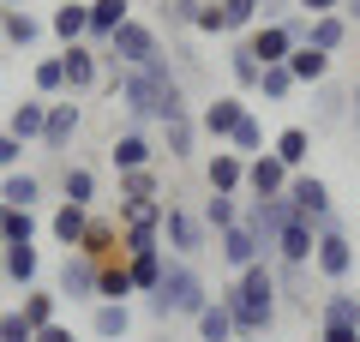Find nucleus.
<instances>
[{
  "mask_svg": "<svg viewBox=\"0 0 360 342\" xmlns=\"http://www.w3.org/2000/svg\"><path fill=\"white\" fill-rule=\"evenodd\" d=\"M0 204L37 210V204H42V175H30V168H13V175H0Z\"/></svg>",
  "mask_w": 360,
  "mask_h": 342,
  "instance_id": "7c9ffc66",
  "label": "nucleus"
},
{
  "mask_svg": "<svg viewBox=\"0 0 360 342\" xmlns=\"http://www.w3.org/2000/svg\"><path fill=\"white\" fill-rule=\"evenodd\" d=\"M162 151H168V163H193L198 156V114L162 120Z\"/></svg>",
  "mask_w": 360,
  "mask_h": 342,
  "instance_id": "c85d7f7f",
  "label": "nucleus"
},
{
  "mask_svg": "<svg viewBox=\"0 0 360 342\" xmlns=\"http://www.w3.org/2000/svg\"><path fill=\"white\" fill-rule=\"evenodd\" d=\"M60 61H66V96H90V90L103 84V72H108V61H103L96 42H72V49H60Z\"/></svg>",
  "mask_w": 360,
  "mask_h": 342,
  "instance_id": "6e6552de",
  "label": "nucleus"
},
{
  "mask_svg": "<svg viewBox=\"0 0 360 342\" xmlns=\"http://www.w3.org/2000/svg\"><path fill=\"white\" fill-rule=\"evenodd\" d=\"M84 228H90V210H84V204H54V210H49V241L54 246H66V253H72V246H84Z\"/></svg>",
  "mask_w": 360,
  "mask_h": 342,
  "instance_id": "6ab92c4d",
  "label": "nucleus"
},
{
  "mask_svg": "<svg viewBox=\"0 0 360 342\" xmlns=\"http://www.w3.org/2000/svg\"><path fill=\"white\" fill-rule=\"evenodd\" d=\"M193 324H198V342H234V312H229L222 300H210Z\"/></svg>",
  "mask_w": 360,
  "mask_h": 342,
  "instance_id": "ea45409f",
  "label": "nucleus"
},
{
  "mask_svg": "<svg viewBox=\"0 0 360 342\" xmlns=\"http://www.w3.org/2000/svg\"><path fill=\"white\" fill-rule=\"evenodd\" d=\"M193 13H198V0H162V25L168 30H193Z\"/></svg>",
  "mask_w": 360,
  "mask_h": 342,
  "instance_id": "09e8293b",
  "label": "nucleus"
},
{
  "mask_svg": "<svg viewBox=\"0 0 360 342\" xmlns=\"http://www.w3.org/2000/svg\"><path fill=\"white\" fill-rule=\"evenodd\" d=\"M240 120H246V96H240V90H222L217 102H205V108H198V132H205V139H217V144H229Z\"/></svg>",
  "mask_w": 360,
  "mask_h": 342,
  "instance_id": "9d476101",
  "label": "nucleus"
},
{
  "mask_svg": "<svg viewBox=\"0 0 360 342\" xmlns=\"http://www.w3.org/2000/svg\"><path fill=\"white\" fill-rule=\"evenodd\" d=\"M205 186L229 192V198H246V156L229 151V144H217V151L205 156Z\"/></svg>",
  "mask_w": 360,
  "mask_h": 342,
  "instance_id": "9b49d317",
  "label": "nucleus"
},
{
  "mask_svg": "<svg viewBox=\"0 0 360 342\" xmlns=\"http://www.w3.org/2000/svg\"><path fill=\"white\" fill-rule=\"evenodd\" d=\"M0 342H37V330L25 324V312H18V306H6V312H0Z\"/></svg>",
  "mask_w": 360,
  "mask_h": 342,
  "instance_id": "de8ad7c7",
  "label": "nucleus"
},
{
  "mask_svg": "<svg viewBox=\"0 0 360 342\" xmlns=\"http://www.w3.org/2000/svg\"><path fill=\"white\" fill-rule=\"evenodd\" d=\"M115 198H168V192H162V175H156V168H127L120 186H115Z\"/></svg>",
  "mask_w": 360,
  "mask_h": 342,
  "instance_id": "a19ab883",
  "label": "nucleus"
},
{
  "mask_svg": "<svg viewBox=\"0 0 360 342\" xmlns=\"http://www.w3.org/2000/svg\"><path fill=\"white\" fill-rule=\"evenodd\" d=\"M49 37L60 42V49H72V42L90 37V0H60L49 13Z\"/></svg>",
  "mask_w": 360,
  "mask_h": 342,
  "instance_id": "a211bd4d",
  "label": "nucleus"
},
{
  "mask_svg": "<svg viewBox=\"0 0 360 342\" xmlns=\"http://www.w3.org/2000/svg\"><path fill=\"white\" fill-rule=\"evenodd\" d=\"M295 78H288V66H264V78H258V96H264V102H288V96H295Z\"/></svg>",
  "mask_w": 360,
  "mask_h": 342,
  "instance_id": "49530a36",
  "label": "nucleus"
},
{
  "mask_svg": "<svg viewBox=\"0 0 360 342\" xmlns=\"http://www.w3.org/2000/svg\"><path fill=\"white\" fill-rule=\"evenodd\" d=\"M193 37H229L222 0H198V13H193Z\"/></svg>",
  "mask_w": 360,
  "mask_h": 342,
  "instance_id": "a18cd8bd",
  "label": "nucleus"
},
{
  "mask_svg": "<svg viewBox=\"0 0 360 342\" xmlns=\"http://www.w3.org/2000/svg\"><path fill=\"white\" fill-rule=\"evenodd\" d=\"M348 132H360V78L348 84Z\"/></svg>",
  "mask_w": 360,
  "mask_h": 342,
  "instance_id": "603ef678",
  "label": "nucleus"
},
{
  "mask_svg": "<svg viewBox=\"0 0 360 342\" xmlns=\"http://www.w3.org/2000/svg\"><path fill=\"white\" fill-rule=\"evenodd\" d=\"M229 151H240V156H258V151H270V144H264V120H258L252 108H246V120H240V127H234Z\"/></svg>",
  "mask_w": 360,
  "mask_h": 342,
  "instance_id": "37998d69",
  "label": "nucleus"
},
{
  "mask_svg": "<svg viewBox=\"0 0 360 342\" xmlns=\"http://www.w3.org/2000/svg\"><path fill=\"white\" fill-rule=\"evenodd\" d=\"M60 198L96 210V168H90V163H66L60 168Z\"/></svg>",
  "mask_w": 360,
  "mask_h": 342,
  "instance_id": "2f4dec72",
  "label": "nucleus"
},
{
  "mask_svg": "<svg viewBox=\"0 0 360 342\" xmlns=\"http://www.w3.org/2000/svg\"><path fill=\"white\" fill-rule=\"evenodd\" d=\"M162 342H168V336H162Z\"/></svg>",
  "mask_w": 360,
  "mask_h": 342,
  "instance_id": "052dcab7",
  "label": "nucleus"
},
{
  "mask_svg": "<svg viewBox=\"0 0 360 342\" xmlns=\"http://www.w3.org/2000/svg\"><path fill=\"white\" fill-rule=\"evenodd\" d=\"M96 277H103V265L72 246V253L60 258V270H54V294H60V300H90L96 306Z\"/></svg>",
  "mask_w": 360,
  "mask_h": 342,
  "instance_id": "0eeeda50",
  "label": "nucleus"
},
{
  "mask_svg": "<svg viewBox=\"0 0 360 342\" xmlns=\"http://www.w3.org/2000/svg\"><path fill=\"white\" fill-rule=\"evenodd\" d=\"M0 13H6V6H0Z\"/></svg>",
  "mask_w": 360,
  "mask_h": 342,
  "instance_id": "13d9d810",
  "label": "nucleus"
},
{
  "mask_svg": "<svg viewBox=\"0 0 360 342\" xmlns=\"http://www.w3.org/2000/svg\"><path fill=\"white\" fill-rule=\"evenodd\" d=\"M127 18H132V0H90V37H84V42L108 49V37H115Z\"/></svg>",
  "mask_w": 360,
  "mask_h": 342,
  "instance_id": "393cba45",
  "label": "nucleus"
},
{
  "mask_svg": "<svg viewBox=\"0 0 360 342\" xmlns=\"http://www.w3.org/2000/svg\"><path fill=\"white\" fill-rule=\"evenodd\" d=\"M205 306H210V289H205V277H198L186 258H168L156 294H144V312H150L156 324H168V318H198Z\"/></svg>",
  "mask_w": 360,
  "mask_h": 342,
  "instance_id": "f03ea898",
  "label": "nucleus"
},
{
  "mask_svg": "<svg viewBox=\"0 0 360 342\" xmlns=\"http://www.w3.org/2000/svg\"><path fill=\"white\" fill-rule=\"evenodd\" d=\"M37 342H78V336L66 324H49V330H37Z\"/></svg>",
  "mask_w": 360,
  "mask_h": 342,
  "instance_id": "5fc2aeb1",
  "label": "nucleus"
},
{
  "mask_svg": "<svg viewBox=\"0 0 360 342\" xmlns=\"http://www.w3.org/2000/svg\"><path fill=\"white\" fill-rule=\"evenodd\" d=\"M222 61H229V78H234V90H240V96H258V78H264V66H258V54L246 49V37H234Z\"/></svg>",
  "mask_w": 360,
  "mask_h": 342,
  "instance_id": "cd10ccee",
  "label": "nucleus"
},
{
  "mask_svg": "<svg viewBox=\"0 0 360 342\" xmlns=\"http://www.w3.org/2000/svg\"><path fill=\"white\" fill-rule=\"evenodd\" d=\"M348 37H354V25H348L342 13H319V18H307V42H312V49H324V54H342Z\"/></svg>",
  "mask_w": 360,
  "mask_h": 342,
  "instance_id": "bb28decb",
  "label": "nucleus"
},
{
  "mask_svg": "<svg viewBox=\"0 0 360 342\" xmlns=\"http://www.w3.org/2000/svg\"><path fill=\"white\" fill-rule=\"evenodd\" d=\"M162 246H168L174 258H186V265H193V258L210 246V228H205V216L168 198V210H162Z\"/></svg>",
  "mask_w": 360,
  "mask_h": 342,
  "instance_id": "7ed1b4c3",
  "label": "nucleus"
},
{
  "mask_svg": "<svg viewBox=\"0 0 360 342\" xmlns=\"http://www.w3.org/2000/svg\"><path fill=\"white\" fill-rule=\"evenodd\" d=\"M288 204H295V216H307V222H336V204H330V180L324 175H312V168H300L295 180H288V192H283Z\"/></svg>",
  "mask_w": 360,
  "mask_h": 342,
  "instance_id": "423d86ee",
  "label": "nucleus"
},
{
  "mask_svg": "<svg viewBox=\"0 0 360 342\" xmlns=\"http://www.w3.org/2000/svg\"><path fill=\"white\" fill-rule=\"evenodd\" d=\"M342 18H348V25H360V0H342Z\"/></svg>",
  "mask_w": 360,
  "mask_h": 342,
  "instance_id": "6e6d98bb",
  "label": "nucleus"
},
{
  "mask_svg": "<svg viewBox=\"0 0 360 342\" xmlns=\"http://www.w3.org/2000/svg\"><path fill=\"white\" fill-rule=\"evenodd\" d=\"M42 127H49V96H18L6 114V132L18 144H42Z\"/></svg>",
  "mask_w": 360,
  "mask_h": 342,
  "instance_id": "f3484780",
  "label": "nucleus"
},
{
  "mask_svg": "<svg viewBox=\"0 0 360 342\" xmlns=\"http://www.w3.org/2000/svg\"><path fill=\"white\" fill-rule=\"evenodd\" d=\"M78 127H84V108H78V96H54V102H49V127H42V151L60 156L66 144L78 139Z\"/></svg>",
  "mask_w": 360,
  "mask_h": 342,
  "instance_id": "f8f14e48",
  "label": "nucleus"
},
{
  "mask_svg": "<svg viewBox=\"0 0 360 342\" xmlns=\"http://www.w3.org/2000/svg\"><path fill=\"white\" fill-rule=\"evenodd\" d=\"M25 151H30V144H18L13 132L0 127V175H13V168H25Z\"/></svg>",
  "mask_w": 360,
  "mask_h": 342,
  "instance_id": "8fccbe9b",
  "label": "nucleus"
},
{
  "mask_svg": "<svg viewBox=\"0 0 360 342\" xmlns=\"http://www.w3.org/2000/svg\"><path fill=\"white\" fill-rule=\"evenodd\" d=\"M319 342H360V330H330V324H319Z\"/></svg>",
  "mask_w": 360,
  "mask_h": 342,
  "instance_id": "864d4df0",
  "label": "nucleus"
},
{
  "mask_svg": "<svg viewBox=\"0 0 360 342\" xmlns=\"http://www.w3.org/2000/svg\"><path fill=\"white\" fill-rule=\"evenodd\" d=\"M312 270H319L330 289L354 277V241H348V228H342V222H324V228H319V246H312Z\"/></svg>",
  "mask_w": 360,
  "mask_h": 342,
  "instance_id": "39448f33",
  "label": "nucleus"
},
{
  "mask_svg": "<svg viewBox=\"0 0 360 342\" xmlns=\"http://www.w3.org/2000/svg\"><path fill=\"white\" fill-rule=\"evenodd\" d=\"M78 253H90L96 265H103V258H120V222L90 210V228H84V246H78Z\"/></svg>",
  "mask_w": 360,
  "mask_h": 342,
  "instance_id": "c756f323",
  "label": "nucleus"
},
{
  "mask_svg": "<svg viewBox=\"0 0 360 342\" xmlns=\"http://www.w3.org/2000/svg\"><path fill=\"white\" fill-rule=\"evenodd\" d=\"M312 246H319V222H307V216H288L283 234H276V265H312Z\"/></svg>",
  "mask_w": 360,
  "mask_h": 342,
  "instance_id": "4468645a",
  "label": "nucleus"
},
{
  "mask_svg": "<svg viewBox=\"0 0 360 342\" xmlns=\"http://www.w3.org/2000/svg\"><path fill=\"white\" fill-rule=\"evenodd\" d=\"M162 270H168V253H162V246H150V253H127V277H132V289H139V294H156Z\"/></svg>",
  "mask_w": 360,
  "mask_h": 342,
  "instance_id": "f704fd0d",
  "label": "nucleus"
},
{
  "mask_svg": "<svg viewBox=\"0 0 360 342\" xmlns=\"http://www.w3.org/2000/svg\"><path fill=\"white\" fill-rule=\"evenodd\" d=\"M217 258L234 270V277H240L246 265H258V258H270V253L252 241V228H240V222H234V228H222V234H217Z\"/></svg>",
  "mask_w": 360,
  "mask_h": 342,
  "instance_id": "dca6fc26",
  "label": "nucleus"
},
{
  "mask_svg": "<svg viewBox=\"0 0 360 342\" xmlns=\"http://www.w3.org/2000/svg\"><path fill=\"white\" fill-rule=\"evenodd\" d=\"M42 18L30 13V6H6V13H0V49H18V54H30L42 42Z\"/></svg>",
  "mask_w": 360,
  "mask_h": 342,
  "instance_id": "2eb2a0df",
  "label": "nucleus"
},
{
  "mask_svg": "<svg viewBox=\"0 0 360 342\" xmlns=\"http://www.w3.org/2000/svg\"><path fill=\"white\" fill-rule=\"evenodd\" d=\"M270 156H276L288 175H300V168H307V156H312V127H283L276 139H270Z\"/></svg>",
  "mask_w": 360,
  "mask_h": 342,
  "instance_id": "a878e982",
  "label": "nucleus"
},
{
  "mask_svg": "<svg viewBox=\"0 0 360 342\" xmlns=\"http://www.w3.org/2000/svg\"><path fill=\"white\" fill-rule=\"evenodd\" d=\"M132 277H127V258H103V277H96V300H132Z\"/></svg>",
  "mask_w": 360,
  "mask_h": 342,
  "instance_id": "e433bc0d",
  "label": "nucleus"
},
{
  "mask_svg": "<svg viewBox=\"0 0 360 342\" xmlns=\"http://www.w3.org/2000/svg\"><path fill=\"white\" fill-rule=\"evenodd\" d=\"M150 246H162V228H156V222H127V228H120V258H127V253H150ZM162 253H168V246H162Z\"/></svg>",
  "mask_w": 360,
  "mask_h": 342,
  "instance_id": "79ce46f5",
  "label": "nucleus"
},
{
  "mask_svg": "<svg viewBox=\"0 0 360 342\" xmlns=\"http://www.w3.org/2000/svg\"><path fill=\"white\" fill-rule=\"evenodd\" d=\"M90 336H96V342H127L132 336V300H96V312H90Z\"/></svg>",
  "mask_w": 360,
  "mask_h": 342,
  "instance_id": "aec40b11",
  "label": "nucleus"
},
{
  "mask_svg": "<svg viewBox=\"0 0 360 342\" xmlns=\"http://www.w3.org/2000/svg\"><path fill=\"white\" fill-rule=\"evenodd\" d=\"M264 13V0H222V18H229V37H246Z\"/></svg>",
  "mask_w": 360,
  "mask_h": 342,
  "instance_id": "c03bdc74",
  "label": "nucleus"
},
{
  "mask_svg": "<svg viewBox=\"0 0 360 342\" xmlns=\"http://www.w3.org/2000/svg\"><path fill=\"white\" fill-rule=\"evenodd\" d=\"M0 6H30V0H0Z\"/></svg>",
  "mask_w": 360,
  "mask_h": 342,
  "instance_id": "4d7b16f0",
  "label": "nucleus"
},
{
  "mask_svg": "<svg viewBox=\"0 0 360 342\" xmlns=\"http://www.w3.org/2000/svg\"><path fill=\"white\" fill-rule=\"evenodd\" d=\"M37 210H18V204H0V246H37Z\"/></svg>",
  "mask_w": 360,
  "mask_h": 342,
  "instance_id": "72a5a7b5",
  "label": "nucleus"
},
{
  "mask_svg": "<svg viewBox=\"0 0 360 342\" xmlns=\"http://www.w3.org/2000/svg\"><path fill=\"white\" fill-rule=\"evenodd\" d=\"M217 300L234 312V342H264L270 330H276V306H283V294H276V265H270V258L246 265L240 277L222 282Z\"/></svg>",
  "mask_w": 360,
  "mask_h": 342,
  "instance_id": "f257e3e1",
  "label": "nucleus"
},
{
  "mask_svg": "<svg viewBox=\"0 0 360 342\" xmlns=\"http://www.w3.org/2000/svg\"><path fill=\"white\" fill-rule=\"evenodd\" d=\"M288 168L276 163V156L270 151H258V156H246V198H283L288 192Z\"/></svg>",
  "mask_w": 360,
  "mask_h": 342,
  "instance_id": "ddd939ff",
  "label": "nucleus"
},
{
  "mask_svg": "<svg viewBox=\"0 0 360 342\" xmlns=\"http://www.w3.org/2000/svg\"><path fill=\"white\" fill-rule=\"evenodd\" d=\"M288 216H295V204H288V198H246L240 228H252V241L264 246V253H276V234H283Z\"/></svg>",
  "mask_w": 360,
  "mask_h": 342,
  "instance_id": "1a4fd4ad",
  "label": "nucleus"
},
{
  "mask_svg": "<svg viewBox=\"0 0 360 342\" xmlns=\"http://www.w3.org/2000/svg\"><path fill=\"white\" fill-rule=\"evenodd\" d=\"M0 282H6V277H0Z\"/></svg>",
  "mask_w": 360,
  "mask_h": 342,
  "instance_id": "bf43d9fd",
  "label": "nucleus"
},
{
  "mask_svg": "<svg viewBox=\"0 0 360 342\" xmlns=\"http://www.w3.org/2000/svg\"><path fill=\"white\" fill-rule=\"evenodd\" d=\"M108 163H115V175H127V168H156V144L144 139L139 127H127L115 144H108Z\"/></svg>",
  "mask_w": 360,
  "mask_h": 342,
  "instance_id": "412c9836",
  "label": "nucleus"
},
{
  "mask_svg": "<svg viewBox=\"0 0 360 342\" xmlns=\"http://www.w3.org/2000/svg\"><path fill=\"white\" fill-rule=\"evenodd\" d=\"M295 6H300L307 18H319V13H342V0H295Z\"/></svg>",
  "mask_w": 360,
  "mask_h": 342,
  "instance_id": "3c124183",
  "label": "nucleus"
},
{
  "mask_svg": "<svg viewBox=\"0 0 360 342\" xmlns=\"http://www.w3.org/2000/svg\"><path fill=\"white\" fill-rule=\"evenodd\" d=\"M156 54H162V42H156V25H144V18H127V25L108 37L103 61H108V66H150Z\"/></svg>",
  "mask_w": 360,
  "mask_h": 342,
  "instance_id": "20e7f679",
  "label": "nucleus"
},
{
  "mask_svg": "<svg viewBox=\"0 0 360 342\" xmlns=\"http://www.w3.org/2000/svg\"><path fill=\"white\" fill-rule=\"evenodd\" d=\"M240 210H246V198H229V192H210L198 216H205V228H210V234H222V228H234V222H240Z\"/></svg>",
  "mask_w": 360,
  "mask_h": 342,
  "instance_id": "58836bf2",
  "label": "nucleus"
},
{
  "mask_svg": "<svg viewBox=\"0 0 360 342\" xmlns=\"http://www.w3.org/2000/svg\"><path fill=\"white\" fill-rule=\"evenodd\" d=\"M0 277L13 282V289H37L42 253H37V246H0Z\"/></svg>",
  "mask_w": 360,
  "mask_h": 342,
  "instance_id": "b1692460",
  "label": "nucleus"
},
{
  "mask_svg": "<svg viewBox=\"0 0 360 342\" xmlns=\"http://www.w3.org/2000/svg\"><path fill=\"white\" fill-rule=\"evenodd\" d=\"M18 312H25V324H30V330H49V324H60V294L37 282V289H25Z\"/></svg>",
  "mask_w": 360,
  "mask_h": 342,
  "instance_id": "473e14b6",
  "label": "nucleus"
},
{
  "mask_svg": "<svg viewBox=\"0 0 360 342\" xmlns=\"http://www.w3.org/2000/svg\"><path fill=\"white\" fill-rule=\"evenodd\" d=\"M30 84H37V96H66V61L60 54H42L37 66H30Z\"/></svg>",
  "mask_w": 360,
  "mask_h": 342,
  "instance_id": "4c0bfd02",
  "label": "nucleus"
},
{
  "mask_svg": "<svg viewBox=\"0 0 360 342\" xmlns=\"http://www.w3.org/2000/svg\"><path fill=\"white\" fill-rule=\"evenodd\" d=\"M330 61H336V54H324V49H312V42H300V49L295 54H288V78H295V84H307V90H319L324 84V78H330Z\"/></svg>",
  "mask_w": 360,
  "mask_h": 342,
  "instance_id": "5701e85b",
  "label": "nucleus"
},
{
  "mask_svg": "<svg viewBox=\"0 0 360 342\" xmlns=\"http://www.w3.org/2000/svg\"><path fill=\"white\" fill-rule=\"evenodd\" d=\"M312 127H348V90H336L330 78L312 90Z\"/></svg>",
  "mask_w": 360,
  "mask_h": 342,
  "instance_id": "c9c22d12",
  "label": "nucleus"
},
{
  "mask_svg": "<svg viewBox=\"0 0 360 342\" xmlns=\"http://www.w3.org/2000/svg\"><path fill=\"white\" fill-rule=\"evenodd\" d=\"M319 324H330V330H360V294L348 289V282H336V289L319 300Z\"/></svg>",
  "mask_w": 360,
  "mask_h": 342,
  "instance_id": "4be33fe9",
  "label": "nucleus"
}]
</instances>
